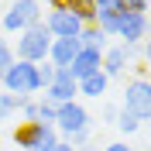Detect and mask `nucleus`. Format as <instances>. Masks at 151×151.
I'll list each match as a JSON object with an SVG mask.
<instances>
[{
	"instance_id": "nucleus-22",
	"label": "nucleus",
	"mask_w": 151,
	"mask_h": 151,
	"mask_svg": "<svg viewBox=\"0 0 151 151\" xmlns=\"http://www.w3.org/2000/svg\"><path fill=\"white\" fill-rule=\"evenodd\" d=\"M103 151H134L127 141H110V144H103Z\"/></svg>"
},
{
	"instance_id": "nucleus-27",
	"label": "nucleus",
	"mask_w": 151,
	"mask_h": 151,
	"mask_svg": "<svg viewBox=\"0 0 151 151\" xmlns=\"http://www.w3.org/2000/svg\"><path fill=\"white\" fill-rule=\"evenodd\" d=\"M0 41H4V31H0Z\"/></svg>"
},
{
	"instance_id": "nucleus-21",
	"label": "nucleus",
	"mask_w": 151,
	"mask_h": 151,
	"mask_svg": "<svg viewBox=\"0 0 151 151\" xmlns=\"http://www.w3.org/2000/svg\"><path fill=\"white\" fill-rule=\"evenodd\" d=\"M117 113H120V106H103V124H117Z\"/></svg>"
},
{
	"instance_id": "nucleus-11",
	"label": "nucleus",
	"mask_w": 151,
	"mask_h": 151,
	"mask_svg": "<svg viewBox=\"0 0 151 151\" xmlns=\"http://www.w3.org/2000/svg\"><path fill=\"white\" fill-rule=\"evenodd\" d=\"M100 58H103V52H96V48H79L76 52V58L69 62V72H72V79L79 83V79H86V76L100 72Z\"/></svg>"
},
{
	"instance_id": "nucleus-1",
	"label": "nucleus",
	"mask_w": 151,
	"mask_h": 151,
	"mask_svg": "<svg viewBox=\"0 0 151 151\" xmlns=\"http://www.w3.org/2000/svg\"><path fill=\"white\" fill-rule=\"evenodd\" d=\"M4 93L17 96V100H35V93H41V79H38V65L35 62H21L14 58L4 72H0Z\"/></svg>"
},
{
	"instance_id": "nucleus-5",
	"label": "nucleus",
	"mask_w": 151,
	"mask_h": 151,
	"mask_svg": "<svg viewBox=\"0 0 151 151\" xmlns=\"http://www.w3.org/2000/svg\"><path fill=\"white\" fill-rule=\"evenodd\" d=\"M89 110H86L79 100H72V103H62L55 110V131H58V137H69V134H76V131H89Z\"/></svg>"
},
{
	"instance_id": "nucleus-14",
	"label": "nucleus",
	"mask_w": 151,
	"mask_h": 151,
	"mask_svg": "<svg viewBox=\"0 0 151 151\" xmlns=\"http://www.w3.org/2000/svg\"><path fill=\"white\" fill-rule=\"evenodd\" d=\"M79 45H86V48H96V52H106V35L96 24H86L83 31H79Z\"/></svg>"
},
{
	"instance_id": "nucleus-25",
	"label": "nucleus",
	"mask_w": 151,
	"mask_h": 151,
	"mask_svg": "<svg viewBox=\"0 0 151 151\" xmlns=\"http://www.w3.org/2000/svg\"><path fill=\"white\" fill-rule=\"evenodd\" d=\"M120 4H124V7H131V4H134V0H120Z\"/></svg>"
},
{
	"instance_id": "nucleus-10",
	"label": "nucleus",
	"mask_w": 151,
	"mask_h": 151,
	"mask_svg": "<svg viewBox=\"0 0 151 151\" xmlns=\"http://www.w3.org/2000/svg\"><path fill=\"white\" fill-rule=\"evenodd\" d=\"M41 24L48 28V35H52V38H79V31H83V24H79L69 10H62V7L48 10L45 17H41Z\"/></svg>"
},
{
	"instance_id": "nucleus-18",
	"label": "nucleus",
	"mask_w": 151,
	"mask_h": 151,
	"mask_svg": "<svg viewBox=\"0 0 151 151\" xmlns=\"http://www.w3.org/2000/svg\"><path fill=\"white\" fill-rule=\"evenodd\" d=\"M17 110H21V117H24V124L38 120V100H21V103H17Z\"/></svg>"
},
{
	"instance_id": "nucleus-12",
	"label": "nucleus",
	"mask_w": 151,
	"mask_h": 151,
	"mask_svg": "<svg viewBox=\"0 0 151 151\" xmlns=\"http://www.w3.org/2000/svg\"><path fill=\"white\" fill-rule=\"evenodd\" d=\"M79 38H52V48H48V62L55 69H69V62L76 58V52H79Z\"/></svg>"
},
{
	"instance_id": "nucleus-9",
	"label": "nucleus",
	"mask_w": 151,
	"mask_h": 151,
	"mask_svg": "<svg viewBox=\"0 0 151 151\" xmlns=\"http://www.w3.org/2000/svg\"><path fill=\"white\" fill-rule=\"evenodd\" d=\"M41 100H48L52 106H62V103H72L76 100V79L69 69H55V79H52V86H45V96Z\"/></svg>"
},
{
	"instance_id": "nucleus-2",
	"label": "nucleus",
	"mask_w": 151,
	"mask_h": 151,
	"mask_svg": "<svg viewBox=\"0 0 151 151\" xmlns=\"http://www.w3.org/2000/svg\"><path fill=\"white\" fill-rule=\"evenodd\" d=\"M14 48V58H21V62H45L48 58V48H52V35H48V28L38 21V24H31L28 31H21L17 35V45Z\"/></svg>"
},
{
	"instance_id": "nucleus-7",
	"label": "nucleus",
	"mask_w": 151,
	"mask_h": 151,
	"mask_svg": "<svg viewBox=\"0 0 151 151\" xmlns=\"http://www.w3.org/2000/svg\"><path fill=\"white\" fill-rule=\"evenodd\" d=\"M131 65H134V55H131L127 45H106L103 58H100V72H103L106 79H120Z\"/></svg>"
},
{
	"instance_id": "nucleus-4",
	"label": "nucleus",
	"mask_w": 151,
	"mask_h": 151,
	"mask_svg": "<svg viewBox=\"0 0 151 151\" xmlns=\"http://www.w3.org/2000/svg\"><path fill=\"white\" fill-rule=\"evenodd\" d=\"M55 141H58V131L52 124H41V120L21 124L17 131H14V144L21 151H48Z\"/></svg>"
},
{
	"instance_id": "nucleus-19",
	"label": "nucleus",
	"mask_w": 151,
	"mask_h": 151,
	"mask_svg": "<svg viewBox=\"0 0 151 151\" xmlns=\"http://www.w3.org/2000/svg\"><path fill=\"white\" fill-rule=\"evenodd\" d=\"M38 79H41V89H45V86H52V79H55V65H52V62H38Z\"/></svg>"
},
{
	"instance_id": "nucleus-6",
	"label": "nucleus",
	"mask_w": 151,
	"mask_h": 151,
	"mask_svg": "<svg viewBox=\"0 0 151 151\" xmlns=\"http://www.w3.org/2000/svg\"><path fill=\"white\" fill-rule=\"evenodd\" d=\"M120 110L134 113L141 124L151 117V86H148V79H134V83H127V89H124V106H120Z\"/></svg>"
},
{
	"instance_id": "nucleus-20",
	"label": "nucleus",
	"mask_w": 151,
	"mask_h": 151,
	"mask_svg": "<svg viewBox=\"0 0 151 151\" xmlns=\"http://www.w3.org/2000/svg\"><path fill=\"white\" fill-rule=\"evenodd\" d=\"M10 62H14V48H10L7 41H0V72H4Z\"/></svg>"
},
{
	"instance_id": "nucleus-8",
	"label": "nucleus",
	"mask_w": 151,
	"mask_h": 151,
	"mask_svg": "<svg viewBox=\"0 0 151 151\" xmlns=\"http://www.w3.org/2000/svg\"><path fill=\"white\" fill-rule=\"evenodd\" d=\"M113 38H120L127 48H134V45H141L144 38H148V14H124L120 17V24H117V35Z\"/></svg>"
},
{
	"instance_id": "nucleus-3",
	"label": "nucleus",
	"mask_w": 151,
	"mask_h": 151,
	"mask_svg": "<svg viewBox=\"0 0 151 151\" xmlns=\"http://www.w3.org/2000/svg\"><path fill=\"white\" fill-rule=\"evenodd\" d=\"M45 17V10L38 0H10L4 14H0V31H7V35H21V31H28L31 24Z\"/></svg>"
},
{
	"instance_id": "nucleus-13",
	"label": "nucleus",
	"mask_w": 151,
	"mask_h": 151,
	"mask_svg": "<svg viewBox=\"0 0 151 151\" xmlns=\"http://www.w3.org/2000/svg\"><path fill=\"white\" fill-rule=\"evenodd\" d=\"M106 89H110V79L103 72H93V76H86V79L76 83V96H89V100H103Z\"/></svg>"
},
{
	"instance_id": "nucleus-26",
	"label": "nucleus",
	"mask_w": 151,
	"mask_h": 151,
	"mask_svg": "<svg viewBox=\"0 0 151 151\" xmlns=\"http://www.w3.org/2000/svg\"><path fill=\"white\" fill-rule=\"evenodd\" d=\"M93 4H96V7H100V4H106V0H93Z\"/></svg>"
},
{
	"instance_id": "nucleus-17",
	"label": "nucleus",
	"mask_w": 151,
	"mask_h": 151,
	"mask_svg": "<svg viewBox=\"0 0 151 151\" xmlns=\"http://www.w3.org/2000/svg\"><path fill=\"white\" fill-rule=\"evenodd\" d=\"M55 110L58 106H52L48 100H38V120L41 124H52V127H55Z\"/></svg>"
},
{
	"instance_id": "nucleus-15",
	"label": "nucleus",
	"mask_w": 151,
	"mask_h": 151,
	"mask_svg": "<svg viewBox=\"0 0 151 151\" xmlns=\"http://www.w3.org/2000/svg\"><path fill=\"white\" fill-rule=\"evenodd\" d=\"M117 127H120V134H127V137H131V134H137L144 127L141 120H137V117H134V113H127V110H120L117 113Z\"/></svg>"
},
{
	"instance_id": "nucleus-24",
	"label": "nucleus",
	"mask_w": 151,
	"mask_h": 151,
	"mask_svg": "<svg viewBox=\"0 0 151 151\" xmlns=\"http://www.w3.org/2000/svg\"><path fill=\"white\" fill-rule=\"evenodd\" d=\"M48 151H76V148H72V144H65V141H62V137H58V141L52 144V148H48Z\"/></svg>"
},
{
	"instance_id": "nucleus-23",
	"label": "nucleus",
	"mask_w": 151,
	"mask_h": 151,
	"mask_svg": "<svg viewBox=\"0 0 151 151\" xmlns=\"http://www.w3.org/2000/svg\"><path fill=\"white\" fill-rule=\"evenodd\" d=\"M134 69V79H148V65L144 62H137V65H131Z\"/></svg>"
},
{
	"instance_id": "nucleus-16",
	"label": "nucleus",
	"mask_w": 151,
	"mask_h": 151,
	"mask_svg": "<svg viewBox=\"0 0 151 151\" xmlns=\"http://www.w3.org/2000/svg\"><path fill=\"white\" fill-rule=\"evenodd\" d=\"M17 96H10V93H0V120H10L14 113H17Z\"/></svg>"
}]
</instances>
